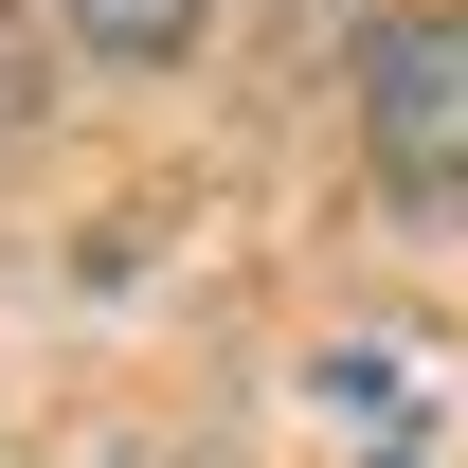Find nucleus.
Returning a JSON list of instances; mask_svg holds the SVG:
<instances>
[{
  "instance_id": "obj_1",
  "label": "nucleus",
  "mask_w": 468,
  "mask_h": 468,
  "mask_svg": "<svg viewBox=\"0 0 468 468\" xmlns=\"http://www.w3.org/2000/svg\"><path fill=\"white\" fill-rule=\"evenodd\" d=\"M360 163L414 217H468V0H414L360 37Z\"/></svg>"
},
{
  "instance_id": "obj_2",
  "label": "nucleus",
  "mask_w": 468,
  "mask_h": 468,
  "mask_svg": "<svg viewBox=\"0 0 468 468\" xmlns=\"http://www.w3.org/2000/svg\"><path fill=\"white\" fill-rule=\"evenodd\" d=\"M72 37H90V55H126V72H163L180 37H198V0H72Z\"/></svg>"
},
{
  "instance_id": "obj_3",
  "label": "nucleus",
  "mask_w": 468,
  "mask_h": 468,
  "mask_svg": "<svg viewBox=\"0 0 468 468\" xmlns=\"http://www.w3.org/2000/svg\"><path fill=\"white\" fill-rule=\"evenodd\" d=\"M0 126H37V37H18V0H0Z\"/></svg>"
}]
</instances>
